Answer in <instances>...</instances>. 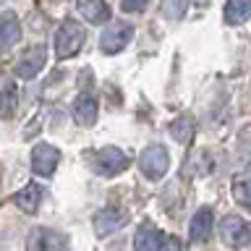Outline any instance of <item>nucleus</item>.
<instances>
[{"label":"nucleus","instance_id":"nucleus-1","mask_svg":"<svg viewBox=\"0 0 251 251\" xmlns=\"http://www.w3.org/2000/svg\"><path fill=\"white\" fill-rule=\"evenodd\" d=\"M86 162H89V168L97 173V176L113 178V176H118V173H123L128 168V154L118 147H102L97 152L86 154Z\"/></svg>","mask_w":251,"mask_h":251},{"label":"nucleus","instance_id":"nucleus-2","mask_svg":"<svg viewBox=\"0 0 251 251\" xmlns=\"http://www.w3.org/2000/svg\"><path fill=\"white\" fill-rule=\"evenodd\" d=\"M86 42V31L81 24L76 21H63L58 31H55V52H58V58H74V55L84 47Z\"/></svg>","mask_w":251,"mask_h":251},{"label":"nucleus","instance_id":"nucleus-3","mask_svg":"<svg viewBox=\"0 0 251 251\" xmlns=\"http://www.w3.org/2000/svg\"><path fill=\"white\" fill-rule=\"evenodd\" d=\"M139 168H141V173H144L149 180L162 178L165 173H168V168H170V154H168V149L160 147V144L147 147L144 152L139 154Z\"/></svg>","mask_w":251,"mask_h":251},{"label":"nucleus","instance_id":"nucleus-4","mask_svg":"<svg viewBox=\"0 0 251 251\" xmlns=\"http://www.w3.org/2000/svg\"><path fill=\"white\" fill-rule=\"evenodd\" d=\"M220 238H223V243H227L230 249H243L251 238V227L243 217L227 215V217H223V223H220Z\"/></svg>","mask_w":251,"mask_h":251},{"label":"nucleus","instance_id":"nucleus-5","mask_svg":"<svg viewBox=\"0 0 251 251\" xmlns=\"http://www.w3.org/2000/svg\"><path fill=\"white\" fill-rule=\"evenodd\" d=\"M45 63H47V47L45 45H34V47H29V50L21 52V58L16 60L13 74L19 78H24V81H29V78H34L39 71L45 68Z\"/></svg>","mask_w":251,"mask_h":251},{"label":"nucleus","instance_id":"nucleus-6","mask_svg":"<svg viewBox=\"0 0 251 251\" xmlns=\"http://www.w3.org/2000/svg\"><path fill=\"white\" fill-rule=\"evenodd\" d=\"M133 39V26L131 24H115V26H107L102 31L100 37V50L105 55H115L126 50V45H128Z\"/></svg>","mask_w":251,"mask_h":251},{"label":"nucleus","instance_id":"nucleus-7","mask_svg":"<svg viewBox=\"0 0 251 251\" xmlns=\"http://www.w3.org/2000/svg\"><path fill=\"white\" fill-rule=\"evenodd\" d=\"M58 162H60V152L52 144H47V141H39L31 149V168H34L37 176L50 178L55 173V168H58Z\"/></svg>","mask_w":251,"mask_h":251},{"label":"nucleus","instance_id":"nucleus-8","mask_svg":"<svg viewBox=\"0 0 251 251\" xmlns=\"http://www.w3.org/2000/svg\"><path fill=\"white\" fill-rule=\"evenodd\" d=\"M29 251H66V238L50 227H34L26 241Z\"/></svg>","mask_w":251,"mask_h":251},{"label":"nucleus","instance_id":"nucleus-9","mask_svg":"<svg viewBox=\"0 0 251 251\" xmlns=\"http://www.w3.org/2000/svg\"><path fill=\"white\" fill-rule=\"evenodd\" d=\"M76 11L84 16V21L97 24V26L105 24V21H110V16H113L107 0H76Z\"/></svg>","mask_w":251,"mask_h":251},{"label":"nucleus","instance_id":"nucleus-10","mask_svg":"<svg viewBox=\"0 0 251 251\" xmlns=\"http://www.w3.org/2000/svg\"><path fill=\"white\" fill-rule=\"evenodd\" d=\"M74 121L84 128L97 123V100L92 94H78L74 100Z\"/></svg>","mask_w":251,"mask_h":251},{"label":"nucleus","instance_id":"nucleus-11","mask_svg":"<svg viewBox=\"0 0 251 251\" xmlns=\"http://www.w3.org/2000/svg\"><path fill=\"white\" fill-rule=\"evenodd\" d=\"M19 107V86L11 76H0V118H13Z\"/></svg>","mask_w":251,"mask_h":251},{"label":"nucleus","instance_id":"nucleus-12","mask_svg":"<svg viewBox=\"0 0 251 251\" xmlns=\"http://www.w3.org/2000/svg\"><path fill=\"white\" fill-rule=\"evenodd\" d=\"M19 34H21V26H19L16 13L5 11L3 16H0V55L8 52L16 42H19Z\"/></svg>","mask_w":251,"mask_h":251},{"label":"nucleus","instance_id":"nucleus-13","mask_svg":"<svg viewBox=\"0 0 251 251\" xmlns=\"http://www.w3.org/2000/svg\"><path fill=\"white\" fill-rule=\"evenodd\" d=\"M162 241H165L162 233L152 223H141L136 230V238H133V251H160Z\"/></svg>","mask_w":251,"mask_h":251},{"label":"nucleus","instance_id":"nucleus-14","mask_svg":"<svg viewBox=\"0 0 251 251\" xmlns=\"http://www.w3.org/2000/svg\"><path fill=\"white\" fill-rule=\"evenodd\" d=\"M212 233V209L201 207L196 215L191 217V225H188V241L191 243H204Z\"/></svg>","mask_w":251,"mask_h":251},{"label":"nucleus","instance_id":"nucleus-15","mask_svg":"<svg viewBox=\"0 0 251 251\" xmlns=\"http://www.w3.org/2000/svg\"><path fill=\"white\" fill-rule=\"evenodd\" d=\"M94 230H97V235H110V233H115L118 227H121L126 223V212L121 209H102L94 215Z\"/></svg>","mask_w":251,"mask_h":251},{"label":"nucleus","instance_id":"nucleus-16","mask_svg":"<svg viewBox=\"0 0 251 251\" xmlns=\"http://www.w3.org/2000/svg\"><path fill=\"white\" fill-rule=\"evenodd\" d=\"M13 201H16V207H19L21 212L34 215V212L39 209V201H42V188H39L37 183H26L19 194L13 196Z\"/></svg>","mask_w":251,"mask_h":251},{"label":"nucleus","instance_id":"nucleus-17","mask_svg":"<svg viewBox=\"0 0 251 251\" xmlns=\"http://www.w3.org/2000/svg\"><path fill=\"white\" fill-rule=\"evenodd\" d=\"M249 13H251V0H227L225 3V21L233 24V26L246 21Z\"/></svg>","mask_w":251,"mask_h":251},{"label":"nucleus","instance_id":"nucleus-18","mask_svg":"<svg viewBox=\"0 0 251 251\" xmlns=\"http://www.w3.org/2000/svg\"><path fill=\"white\" fill-rule=\"evenodd\" d=\"M170 136L180 141V144H188L194 139V118L191 115H180L170 123Z\"/></svg>","mask_w":251,"mask_h":251},{"label":"nucleus","instance_id":"nucleus-19","mask_svg":"<svg viewBox=\"0 0 251 251\" xmlns=\"http://www.w3.org/2000/svg\"><path fill=\"white\" fill-rule=\"evenodd\" d=\"M233 196L241 207H249L251 204V176H249V170H243L233 178Z\"/></svg>","mask_w":251,"mask_h":251},{"label":"nucleus","instance_id":"nucleus-20","mask_svg":"<svg viewBox=\"0 0 251 251\" xmlns=\"http://www.w3.org/2000/svg\"><path fill=\"white\" fill-rule=\"evenodd\" d=\"M162 13L168 16V21H180L186 13V0H165Z\"/></svg>","mask_w":251,"mask_h":251},{"label":"nucleus","instance_id":"nucleus-21","mask_svg":"<svg viewBox=\"0 0 251 251\" xmlns=\"http://www.w3.org/2000/svg\"><path fill=\"white\" fill-rule=\"evenodd\" d=\"M149 5V0H121V8L126 13H141Z\"/></svg>","mask_w":251,"mask_h":251}]
</instances>
